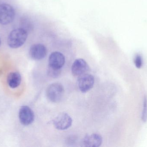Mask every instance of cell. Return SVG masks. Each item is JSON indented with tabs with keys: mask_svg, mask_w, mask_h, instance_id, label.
<instances>
[{
	"mask_svg": "<svg viewBox=\"0 0 147 147\" xmlns=\"http://www.w3.org/2000/svg\"><path fill=\"white\" fill-rule=\"evenodd\" d=\"M27 38V32L24 28L14 29L8 37V45L12 48H19L24 45Z\"/></svg>",
	"mask_w": 147,
	"mask_h": 147,
	"instance_id": "1",
	"label": "cell"
},
{
	"mask_svg": "<svg viewBox=\"0 0 147 147\" xmlns=\"http://www.w3.org/2000/svg\"><path fill=\"white\" fill-rule=\"evenodd\" d=\"M64 93L63 86L59 83L51 84L47 87L46 95L48 99L52 102H58L63 98Z\"/></svg>",
	"mask_w": 147,
	"mask_h": 147,
	"instance_id": "2",
	"label": "cell"
},
{
	"mask_svg": "<svg viewBox=\"0 0 147 147\" xmlns=\"http://www.w3.org/2000/svg\"><path fill=\"white\" fill-rule=\"evenodd\" d=\"M15 11L13 7L7 3L0 4V24L6 25L13 20Z\"/></svg>",
	"mask_w": 147,
	"mask_h": 147,
	"instance_id": "3",
	"label": "cell"
},
{
	"mask_svg": "<svg viewBox=\"0 0 147 147\" xmlns=\"http://www.w3.org/2000/svg\"><path fill=\"white\" fill-rule=\"evenodd\" d=\"M72 123V118L66 113H60L53 121L54 127L58 130H66L70 127Z\"/></svg>",
	"mask_w": 147,
	"mask_h": 147,
	"instance_id": "4",
	"label": "cell"
},
{
	"mask_svg": "<svg viewBox=\"0 0 147 147\" xmlns=\"http://www.w3.org/2000/svg\"><path fill=\"white\" fill-rule=\"evenodd\" d=\"M95 83V79L90 74H84L79 76L78 79V86L80 91L85 93L93 87Z\"/></svg>",
	"mask_w": 147,
	"mask_h": 147,
	"instance_id": "5",
	"label": "cell"
},
{
	"mask_svg": "<svg viewBox=\"0 0 147 147\" xmlns=\"http://www.w3.org/2000/svg\"><path fill=\"white\" fill-rule=\"evenodd\" d=\"M65 63L64 55L58 51L52 53L49 58V66L54 70H61Z\"/></svg>",
	"mask_w": 147,
	"mask_h": 147,
	"instance_id": "6",
	"label": "cell"
},
{
	"mask_svg": "<svg viewBox=\"0 0 147 147\" xmlns=\"http://www.w3.org/2000/svg\"><path fill=\"white\" fill-rule=\"evenodd\" d=\"M19 119L20 122L24 126H28L33 122L34 115L33 111L29 107L23 106L19 110Z\"/></svg>",
	"mask_w": 147,
	"mask_h": 147,
	"instance_id": "7",
	"label": "cell"
},
{
	"mask_svg": "<svg viewBox=\"0 0 147 147\" xmlns=\"http://www.w3.org/2000/svg\"><path fill=\"white\" fill-rule=\"evenodd\" d=\"M47 50L43 44H37L33 45L29 50L30 57L34 60H40L46 57Z\"/></svg>",
	"mask_w": 147,
	"mask_h": 147,
	"instance_id": "8",
	"label": "cell"
},
{
	"mask_svg": "<svg viewBox=\"0 0 147 147\" xmlns=\"http://www.w3.org/2000/svg\"><path fill=\"white\" fill-rule=\"evenodd\" d=\"M102 136L97 134H92L86 135L82 142V146L86 147H99L102 145Z\"/></svg>",
	"mask_w": 147,
	"mask_h": 147,
	"instance_id": "9",
	"label": "cell"
},
{
	"mask_svg": "<svg viewBox=\"0 0 147 147\" xmlns=\"http://www.w3.org/2000/svg\"><path fill=\"white\" fill-rule=\"evenodd\" d=\"M89 69L88 64L83 59H78L74 62L71 67L72 74L74 76H79L84 74Z\"/></svg>",
	"mask_w": 147,
	"mask_h": 147,
	"instance_id": "10",
	"label": "cell"
},
{
	"mask_svg": "<svg viewBox=\"0 0 147 147\" xmlns=\"http://www.w3.org/2000/svg\"><path fill=\"white\" fill-rule=\"evenodd\" d=\"M22 78L20 74L17 72H10L7 77L8 85L10 88L15 89L20 84Z\"/></svg>",
	"mask_w": 147,
	"mask_h": 147,
	"instance_id": "11",
	"label": "cell"
},
{
	"mask_svg": "<svg viewBox=\"0 0 147 147\" xmlns=\"http://www.w3.org/2000/svg\"><path fill=\"white\" fill-rule=\"evenodd\" d=\"M60 70H54L50 67H49L48 70L49 75L52 77H57L60 75Z\"/></svg>",
	"mask_w": 147,
	"mask_h": 147,
	"instance_id": "12",
	"label": "cell"
},
{
	"mask_svg": "<svg viewBox=\"0 0 147 147\" xmlns=\"http://www.w3.org/2000/svg\"><path fill=\"white\" fill-rule=\"evenodd\" d=\"M134 63L136 66L137 68H140L142 67V59L141 56L140 55H137L136 56L135 58Z\"/></svg>",
	"mask_w": 147,
	"mask_h": 147,
	"instance_id": "13",
	"label": "cell"
},
{
	"mask_svg": "<svg viewBox=\"0 0 147 147\" xmlns=\"http://www.w3.org/2000/svg\"><path fill=\"white\" fill-rule=\"evenodd\" d=\"M147 119V101L145 99L143 105V113H142V120L144 121H146Z\"/></svg>",
	"mask_w": 147,
	"mask_h": 147,
	"instance_id": "14",
	"label": "cell"
},
{
	"mask_svg": "<svg viewBox=\"0 0 147 147\" xmlns=\"http://www.w3.org/2000/svg\"><path fill=\"white\" fill-rule=\"evenodd\" d=\"M1 39H0V45H1Z\"/></svg>",
	"mask_w": 147,
	"mask_h": 147,
	"instance_id": "15",
	"label": "cell"
}]
</instances>
